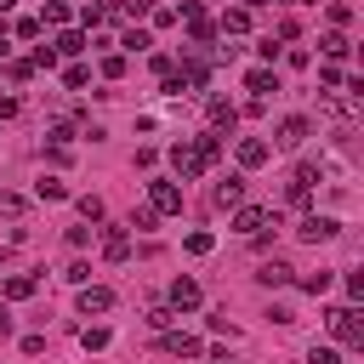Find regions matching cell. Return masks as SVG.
Returning <instances> with one entry per match:
<instances>
[{
	"mask_svg": "<svg viewBox=\"0 0 364 364\" xmlns=\"http://www.w3.org/2000/svg\"><path fill=\"white\" fill-rule=\"evenodd\" d=\"M80 216H85V222H102V199H97V193H80Z\"/></svg>",
	"mask_w": 364,
	"mask_h": 364,
	"instance_id": "cell-31",
	"label": "cell"
},
{
	"mask_svg": "<svg viewBox=\"0 0 364 364\" xmlns=\"http://www.w3.org/2000/svg\"><path fill=\"white\" fill-rule=\"evenodd\" d=\"M171 324H176L171 301H154V307H148V330H171Z\"/></svg>",
	"mask_w": 364,
	"mask_h": 364,
	"instance_id": "cell-24",
	"label": "cell"
},
{
	"mask_svg": "<svg viewBox=\"0 0 364 364\" xmlns=\"http://www.w3.org/2000/svg\"><path fill=\"white\" fill-rule=\"evenodd\" d=\"M102 256L108 262H125L131 256V228H102Z\"/></svg>",
	"mask_w": 364,
	"mask_h": 364,
	"instance_id": "cell-13",
	"label": "cell"
},
{
	"mask_svg": "<svg viewBox=\"0 0 364 364\" xmlns=\"http://www.w3.org/2000/svg\"><path fill=\"white\" fill-rule=\"evenodd\" d=\"M307 136H313V119H307V114H284V119H279V131H273V148L296 154Z\"/></svg>",
	"mask_w": 364,
	"mask_h": 364,
	"instance_id": "cell-1",
	"label": "cell"
},
{
	"mask_svg": "<svg viewBox=\"0 0 364 364\" xmlns=\"http://www.w3.org/2000/svg\"><path fill=\"white\" fill-rule=\"evenodd\" d=\"M318 46H324V57H330V63H341V57H353V40H347L341 28H330V34L318 40Z\"/></svg>",
	"mask_w": 364,
	"mask_h": 364,
	"instance_id": "cell-19",
	"label": "cell"
},
{
	"mask_svg": "<svg viewBox=\"0 0 364 364\" xmlns=\"http://www.w3.org/2000/svg\"><path fill=\"white\" fill-rule=\"evenodd\" d=\"M222 34H245L250 28V6H233V11H222V23H216Z\"/></svg>",
	"mask_w": 364,
	"mask_h": 364,
	"instance_id": "cell-20",
	"label": "cell"
},
{
	"mask_svg": "<svg viewBox=\"0 0 364 364\" xmlns=\"http://www.w3.org/2000/svg\"><path fill=\"white\" fill-rule=\"evenodd\" d=\"M119 46H125V51H148V46H154V34H148V28H125V34H119Z\"/></svg>",
	"mask_w": 364,
	"mask_h": 364,
	"instance_id": "cell-26",
	"label": "cell"
},
{
	"mask_svg": "<svg viewBox=\"0 0 364 364\" xmlns=\"http://www.w3.org/2000/svg\"><path fill=\"white\" fill-rule=\"evenodd\" d=\"M324 318H330V336H336V341H347V347L364 341V324H358V307H353V301H347V307H330Z\"/></svg>",
	"mask_w": 364,
	"mask_h": 364,
	"instance_id": "cell-3",
	"label": "cell"
},
{
	"mask_svg": "<svg viewBox=\"0 0 364 364\" xmlns=\"http://www.w3.org/2000/svg\"><path fill=\"white\" fill-rule=\"evenodd\" d=\"M205 119H210V131H233V125H239V108L222 102V97H210V102H205Z\"/></svg>",
	"mask_w": 364,
	"mask_h": 364,
	"instance_id": "cell-12",
	"label": "cell"
},
{
	"mask_svg": "<svg viewBox=\"0 0 364 364\" xmlns=\"http://www.w3.org/2000/svg\"><path fill=\"white\" fill-rule=\"evenodd\" d=\"M245 85H250L256 97H267V91H279V74H273V68H250V74H245Z\"/></svg>",
	"mask_w": 364,
	"mask_h": 364,
	"instance_id": "cell-21",
	"label": "cell"
},
{
	"mask_svg": "<svg viewBox=\"0 0 364 364\" xmlns=\"http://www.w3.org/2000/svg\"><path fill=\"white\" fill-rule=\"evenodd\" d=\"M148 17H154L159 28H171V23H176V11H171V6H148Z\"/></svg>",
	"mask_w": 364,
	"mask_h": 364,
	"instance_id": "cell-42",
	"label": "cell"
},
{
	"mask_svg": "<svg viewBox=\"0 0 364 364\" xmlns=\"http://www.w3.org/2000/svg\"><path fill=\"white\" fill-rule=\"evenodd\" d=\"M28 74H34L28 57H6V80H11V85H28Z\"/></svg>",
	"mask_w": 364,
	"mask_h": 364,
	"instance_id": "cell-23",
	"label": "cell"
},
{
	"mask_svg": "<svg viewBox=\"0 0 364 364\" xmlns=\"http://www.w3.org/2000/svg\"><path fill=\"white\" fill-rule=\"evenodd\" d=\"M233 228H239L245 239H262L267 228H279V216H273V210H262V205H233Z\"/></svg>",
	"mask_w": 364,
	"mask_h": 364,
	"instance_id": "cell-2",
	"label": "cell"
},
{
	"mask_svg": "<svg viewBox=\"0 0 364 364\" xmlns=\"http://www.w3.org/2000/svg\"><path fill=\"white\" fill-rule=\"evenodd\" d=\"M182 23H188V40H193V46H210V40H216V23L205 17V6L188 0V6H182Z\"/></svg>",
	"mask_w": 364,
	"mask_h": 364,
	"instance_id": "cell-7",
	"label": "cell"
},
{
	"mask_svg": "<svg viewBox=\"0 0 364 364\" xmlns=\"http://www.w3.org/2000/svg\"><path fill=\"white\" fill-rule=\"evenodd\" d=\"M245 6H250V11H256V6H267V0H245Z\"/></svg>",
	"mask_w": 364,
	"mask_h": 364,
	"instance_id": "cell-46",
	"label": "cell"
},
{
	"mask_svg": "<svg viewBox=\"0 0 364 364\" xmlns=\"http://www.w3.org/2000/svg\"><path fill=\"white\" fill-rule=\"evenodd\" d=\"M46 136H51V148H68V142H74V125H68V119H57Z\"/></svg>",
	"mask_w": 364,
	"mask_h": 364,
	"instance_id": "cell-30",
	"label": "cell"
},
{
	"mask_svg": "<svg viewBox=\"0 0 364 364\" xmlns=\"http://www.w3.org/2000/svg\"><path fill=\"white\" fill-rule=\"evenodd\" d=\"M210 336H228V341H233V318H228V313H210Z\"/></svg>",
	"mask_w": 364,
	"mask_h": 364,
	"instance_id": "cell-39",
	"label": "cell"
},
{
	"mask_svg": "<svg viewBox=\"0 0 364 364\" xmlns=\"http://www.w3.org/2000/svg\"><path fill=\"white\" fill-rule=\"evenodd\" d=\"M301 290H307V296H324V290H330V273H301Z\"/></svg>",
	"mask_w": 364,
	"mask_h": 364,
	"instance_id": "cell-32",
	"label": "cell"
},
{
	"mask_svg": "<svg viewBox=\"0 0 364 364\" xmlns=\"http://www.w3.org/2000/svg\"><path fill=\"white\" fill-rule=\"evenodd\" d=\"M296 233H301L307 245H318V239H336V233H341V222H336V216H318V210H307V216L296 222Z\"/></svg>",
	"mask_w": 364,
	"mask_h": 364,
	"instance_id": "cell-8",
	"label": "cell"
},
{
	"mask_svg": "<svg viewBox=\"0 0 364 364\" xmlns=\"http://www.w3.org/2000/svg\"><path fill=\"white\" fill-rule=\"evenodd\" d=\"M148 205H154L159 216H176V210H182V188H176V182H148Z\"/></svg>",
	"mask_w": 364,
	"mask_h": 364,
	"instance_id": "cell-9",
	"label": "cell"
},
{
	"mask_svg": "<svg viewBox=\"0 0 364 364\" xmlns=\"http://www.w3.org/2000/svg\"><path fill=\"white\" fill-rule=\"evenodd\" d=\"M307 364H341V353H336V347H313V353H307Z\"/></svg>",
	"mask_w": 364,
	"mask_h": 364,
	"instance_id": "cell-40",
	"label": "cell"
},
{
	"mask_svg": "<svg viewBox=\"0 0 364 364\" xmlns=\"http://www.w3.org/2000/svg\"><path fill=\"white\" fill-rule=\"evenodd\" d=\"M267 159H273V148H267L262 136H245V142H239V165H245V171H256V165H267Z\"/></svg>",
	"mask_w": 364,
	"mask_h": 364,
	"instance_id": "cell-14",
	"label": "cell"
},
{
	"mask_svg": "<svg viewBox=\"0 0 364 364\" xmlns=\"http://www.w3.org/2000/svg\"><path fill=\"white\" fill-rule=\"evenodd\" d=\"M330 23H336V28H347V23H353V6H341V0H336V6H330Z\"/></svg>",
	"mask_w": 364,
	"mask_h": 364,
	"instance_id": "cell-41",
	"label": "cell"
},
{
	"mask_svg": "<svg viewBox=\"0 0 364 364\" xmlns=\"http://www.w3.org/2000/svg\"><path fill=\"white\" fill-rule=\"evenodd\" d=\"M193 307H199V284L193 279H176L171 284V313H193Z\"/></svg>",
	"mask_w": 364,
	"mask_h": 364,
	"instance_id": "cell-15",
	"label": "cell"
},
{
	"mask_svg": "<svg viewBox=\"0 0 364 364\" xmlns=\"http://www.w3.org/2000/svg\"><path fill=\"white\" fill-rule=\"evenodd\" d=\"M6 330H11V313H6V307H0V336H6Z\"/></svg>",
	"mask_w": 364,
	"mask_h": 364,
	"instance_id": "cell-45",
	"label": "cell"
},
{
	"mask_svg": "<svg viewBox=\"0 0 364 364\" xmlns=\"http://www.w3.org/2000/svg\"><path fill=\"white\" fill-rule=\"evenodd\" d=\"M80 347H85V353L108 347V324H85V330H80Z\"/></svg>",
	"mask_w": 364,
	"mask_h": 364,
	"instance_id": "cell-25",
	"label": "cell"
},
{
	"mask_svg": "<svg viewBox=\"0 0 364 364\" xmlns=\"http://www.w3.org/2000/svg\"><path fill=\"white\" fill-rule=\"evenodd\" d=\"M40 28H46L40 17H17V34H23V40H40Z\"/></svg>",
	"mask_w": 364,
	"mask_h": 364,
	"instance_id": "cell-36",
	"label": "cell"
},
{
	"mask_svg": "<svg viewBox=\"0 0 364 364\" xmlns=\"http://www.w3.org/2000/svg\"><path fill=\"white\" fill-rule=\"evenodd\" d=\"M318 182H324V171H318V165H296V176H290V188H284V199H290V205H307Z\"/></svg>",
	"mask_w": 364,
	"mask_h": 364,
	"instance_id": "cell-5",
	"label": "cell"
},
{
	"mask_svg": "<svg viewBox=\"0 0 364 364\" xmlns=\"http://www.w3.org/2000/svg\"><path fill=\"white\" fill-rule=\"evenodd\" d=\"M17 210H23V199L17 193H0V216H17Z\"/></svg>",
	"mask_w": 364,
	"mask_h": 364,
	"instance_id": "cell-43",
	"label": "cell"
},
{
	"mask_svg": "<svg viewBox=\"0 0 364 364\" xmlns=\"http://www.w3.org/2000/svg\"><path fill=\"white\" fill-rule=\"evenodd\" d=\"M290 6H313V0H290Z\"/></svg>",
	"mask_w": 364,
	"mask_h": 364,
	"instance_id": "cell-48",
	"label": "cell"
},
{
	"mask_svg": "<svg viewBox=\"0 0 364 364\" xmlns=\"http://www.w3.org/2000/svg\"><path fill=\"white\" fill-rule=\"evenodd\" d=\"M85 80H91V68H80V63H68V68H63V85H68V91H80Z\"/></svg>",
	"mask_w": 364,
	"mask_h": 364,
	"instance_id": "cell-29",
	"label": "cell"
},
{
	"mask_svg": "<svg viewBox=\"0 0 364 364\" xmlns=\"http://www.w3.org/2000/svg\"><path fill=\"white\" fill-rule=\"evenodd\" d=\"M34 193H40V199H68V182H63V176H51V171H46V176H40V182H34Z\"/></svg>",
	"mask_w": 364,
	"mask_h": 364,
	"instance_id": "cell-22",
	"label": "cell"
},
{
	"mask_svg": "<svg viewBox=\"0 0 364 364\" xmlns=\"http://www.w3.org/2000/svg\"><path fill=\"white\" fill-rule=\"evenodd\" d=\"M0 11H11V0H0Z\"/></svg>",
	"mask_w": 364,
	"mask_h": 364,
	"instance_id": "cell-47",
	"label": "cell"
},
{
	"mask_svg": "<svg viewBox=\"0 0 364 364\" xmlns=\"http://www.w3.org/2000/svg\"><path fill=\"white\" fill-rule=\"evenodd\" d=\"M63 279H68V284H85V279H91V267H85V262H68V267H63Z\"/></svg>",
	"mask_w": 364,
	"mask_h": 364,
	"instance_id": "cell-38",
	"label": "cell"
},
{
	"mask_svg": "<svg viewBox=\"0 0 364 364\" xmlns=\"http://www.w3.org/2000/svg\"><path fill=\"white\" fill-rule=\"evenodd\" d=\"M40 23H57V28H63V23H68V0H46V17H40Z\"/></svg>",
	"mask_w": 364,
	"mask_h": 364,
	"instance_id": "cell-28",
	"label": "cell"
},
{
	"mask_svg": "<svg viewBox=\"0 0 364 364\" xmlns=\"http://www.w3.org/2000/svg\"><path fill=\"white\" fill-rule=\"evenodd\" d=\"M159 347H165V353H176V358H199V353H205V341H199V336H188V330H159Z\"/></svg>",
	"mask_w": 364,
	"mask_h": 364,
	"instance_id": "cell-10",
	"label": "cell"
},
{
	"mask_svg": "<svg viewBox=\"0 0 364 364\" xmlns=\"http://www.w3.org/2000/svg\"><path fill=\"white\" fill-rule=\"evenodd\" d=\"M171 171H176V182H193V176L205 171V154H199V142H188V136H182V142L171 148Z\"/></svg>",
	"mask_w": 364,
	"mask_h": 364,
	"instance_id": "cell-4",
	"label": "cell"
},
{
	"mask_svg": "<svg viewBox=\"0 0 364 364\" xmlns=\"http://www.w3.org/2000/svg\"><path fill=\"white\" fill-rule=\"evenodd\" d=\"M210 199H216L222 210H233V205H245V176H239V171H228V176H222V182L210 188Z\"/></svg>",
	"mask_w": 364,
	"mask_h": 364,
	"instance_id": "cell-11",
	"label": "cell"
},
{
	"mask_svg": "<svg viewBox=\"0 0 364 364\" xmlns=\"http://www.w3.org/2000/svg\"><path fill=\"white\" fill-rule=\"evenodd\" d=\"M28 63H34V68H57V46H34Z\"/></svg>",
	"mask_w": 364,
	"mask_h": 364,
	"instance_id": "cell-34",
	"label": "cell"
},
{
	"mask_svg": "<svg viewBox=\"0 0 364 364\" xmlns=\"http://www.w3.org/2000/svg\"><path fill=\"white\" fill-rule=\"evenodd\" d=\"M102 74L119 80V74H125V57H119V51H102Z\"/></svg>",
	"mask_w": 364,
	"mask_h": 364,
	"instance_id": "cell-35",
	"label": "cell"
},
{
	"mask_svg": "<svg viewBox=\"0 0 364 364\" xmlns=\"http://www.w3.org/2000/svg\"><path fill=\"white\" fill-rule=\"evenodd\" d=\"M114 313V290L108 284H80V318H102Z\"/></svg>",
	"mask_w": 364,
	"mask_h": 364,
	"instance_id": "cell-6",
	"label": "cell"
},
{
	"mask_svg": "<svg viewBox=\"0 0 364 364\" xmlns=\"http://www.w3.org/2000/svg\"><path fill=\"white\" fill-rule=\"evenodd\" d=\"M6 46H11V28L0 23V63H6Z\"/></svg>",
	"mask_w": 364,
	"mask_h": 364,
	"instance_id": "cell-44",
	"label": "cell"
},
{
	"mask_svg": "<svg viewBox=\"0 0 364 364\" xmlns=\"http://www.w3.org/2000/svg\"><path fill=\"white\" fill-rule=\"evenodd\" d=\"M210 245H216L210 233H188V250H193V256H210Z\"/></svg>",
	"mask_w": 364,
	"mask_h": 364,
	"instance_id": "cell-37",
	"label": "cell"
},
{
	"mask_svg": "<svg viewBox=\"0 0 364 364\" xmlns=\"http://www.w3.org/2000/svg\"><path fill=\"white\" fill-rule=\"evenodd\" d=\"M216 364H233V358H216Z\"/></svg>",
	"mask_w": 364,
	"mask_h": 364,
	"instance_id": "cell-49",
	"label": "cell"
},
{
	"mask_svg": "<svg viewBox=\"0 0 364 364\" xmlns=\"http://www.w3.org/2000/svg\"><path fill=\"white\" fill-rule=\"evenodd\" d=\"M51 46H57V57H80V51H85V34H80V28H57Z\"/></svg>",
	"mask_w": 364,
	"mask_h": 364,
	"instance_id": "cell-18",
	"label": "cell"
},
{
	"mask_svg": "<svg viewBox=\"0 0 364 364\" xmlns=\"http://www.w3.org/2000/svg\"><path fill=\"white\" fill-rule=\"evenodd\" d=\"M34 290H40V279H34V273H11V279H6V301H28Z\"/></svg>",
	"mask_w": 364,
	"mask_h": 364,
	"instance_id": "cell-17",
	"label": "cell"
},
{
	"mask_svg": "<svg viewBox=\"0 0 364 364\" xmlns=\"http://www.w3.org/2000/svg\"><path fill=\"white\" fill-rule=\"evenodd\" d=\"M154 222H159V210H154V205H136V210H131V222H125V228H136V233H148V228H154Z\"/></svg>",
	"mask_w": 364,
	"mask_h": 364,
	"instance_id": "cell-27",
	"label": "cell"
},
{
	"mask_svg": "<svg viewBox=\"0 0 364 364\" xmlns=\"http://www.w3.org/2000/svg\"><path fill=\"white\" fill-rule=\"evenodd\" d=\"M290 273H296V267H290V262H279V256H273V262H262V267H256V279H262V284H267V290H279V284H290Z\"/></svg>",
	"mask_w": 364,
	"mask_h": 364,
	"instance_id": "cell-16",
	"label": "cell"
},
{
	"mask_svg": "<svg viewBox=\"0 0 364 364\" xmlns=\"http://www.w3.org/2000/svg\"><path fill=\"white\" fill-rule=\"evenodd\" d=\"M296 34H301V23H296V17H279V28H273L267 40H296Z\"/></svg>",
	"mask_w": 364,
	"mask_h": 364,
	"instance_id": "cell-33",
	"label": "cell"
}]
</instances>
